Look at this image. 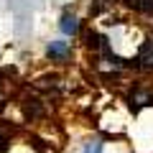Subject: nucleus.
I'll use <instances>...</instances> for the list:
<instances>
[{
    "label": "nucleus",
    "mask_w": 153,
    "mask_h": 153,
    "mask_svg": "<svg viewBox=\"0 0 153 153\" xmlns=\"http://www.w3.org/2000/svg\"><path fill=\"white\" fill-rule=\"evenodd\" d=\"M128 66L140 74H153V33L143 36V41L138 44V51L133 54V59H128Z\"/></svg>",
    "instance_id": "1"
},
{
    "label": "nucleus",
    "mask_w": 153,
    "mask_h": 153,
    "mask_svg": "<svg viewBox=\"0 0 153 153\" xmlns=\"http://www.w3.org/2000/svg\"><path fill=\"white\" fill-rule=\"evenodd\" d=\"M128 102L133 112H140L146 107H153V84L148 82H133L128 89Z\"/></svg>",
    "instance_id": "2"
},
{
    "label": "nucleus",
    "mask_w": 153,
    "mask_h": 153,
    "mask_svg": "<svg viewBox=\"0 0 153 153\" xmlns=\"http://www.w3.org/2000/svg\"><path fill=\"white\" fill-rule=\"evenodd\" d=\"M71 56H74V44L66 41V38H51L46 41V59L51 64L61 66V64H69Z\"/></svg>",
    "instance_id": "3"
},
{
    "label": "nucleus",
    "mask_w": 153,
    "mask_h": 153,
    "mask_svg": "<svg viewBox=\"0 0 153 153\" xmlns=\"http://www.w3.org/2000/svg\"><path fill=\"white\" fill-rule=\"evenodd\" d=\"M56 26H59V31H61L64 38H76L82 33V18L76 16V13H71V10H64Z\"/></svg>",
    "instance_id": "4"
},
{
    "label": "nucleus",
    "mask_w": 153,
    "mask_h": 153,
    "mask_svg": "<svg viewBox=\"0 0 153 153\" xmlns=\"http://www.w3.org/2000/svg\"><path fill=\"white\" fill-rule=\"evenodd\" d=\"M120 5L143 18H153V0H120Z\"/></svg>",
    "instance_id": "5"
},
{
    "label": "nucleus",
    "mask_w": 153,
    "mask_h": 153,
    "mask_svg": "<svg viewBox=\"0 0 153 153\" xmlns=\"http://www.w3.org/2000/svg\"><path fill=\"white\" fill-rule=\"evenodd\" d=\"M82 153H105V140H102L100 135L87 138V140H84V146H82Z\"/></svg>",
    "instance_id": "6"
}]
</instances>
